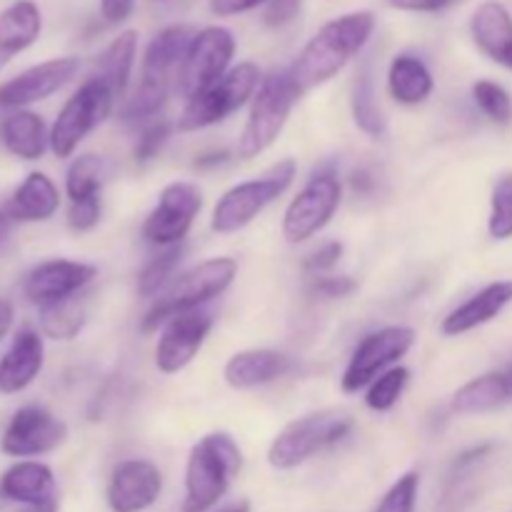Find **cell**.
Wrapping results in <instances>:
<instances>
[{"label":"cell","instance_id":"cell-1","mask_svg":"<svg viewBox=\"0 0 512 512\" xmlns=\"http://www.w3.org/2000/svg\"><path fill=\"white\" fill-rule=\"evenodd\" d=\"M375 30V15L368 10L345 13L328 20L313 38L305 43L295 63L290 65L293 80L303 93L330 83L345 65L368 45Z\"/></svg>","mask_w":512,"mask_h":512},{"label":"cell","instance_id":"cell-2","mask_svg":"<svg viewBox=\"0 0 512 512\" xmlns=\"http://www.w3.org/2000/svg\"><path fill=\"white\" fill-rule=\"evenodd\" d=\"M243 470V450L228 433L203 435L185 463V495L180 512H210L228 495Z\"/></svg>","mask_w":512,"mask_h":512},{"label":"cell","instance_id":"cell-3","mask_svg":"<svg viewBox=\"0 0 512 512\" xmlns=\"http://www.w3.org/2000/svg\"><path fill=\"white\" fill-rule=\"evenodd\" d=\"M238 278V260L220 255L193 265L185 273L175 275L173 283L155 298L145 318L140 320L143 333H155L163 328L170 318L183 313H193L208 305L210 300L220 298Z\"/></svg>","mask_w":512,"mask_h":512},{"label":"cell","instance_id":"cell-4","mask_svg":"<svg viewBox=\"0 0 512 512\" xmlns=\"http://www.w3.org/2000/svg\"><path fill=\"white\" fill-rule=\"evenodd\" d=\"M303 90L293 80L290 68L263 75L258 93L250 100V113L238 138V158L253 160L275 145Z\"/></svg>","mask_w":512,"mask_h":512},{"label":"cell","instance_id":"cell-5","mask_svg":"<svg viewBox=\"0 0 512 512\" xmlns=\"http://www.w3.org/2000/svg\"><path fill=\"white\" fill-rule=\"evenodd\" d=\"M295 175H298V163L293 158H285L278 160L268 173L228 188L215 203L210 230L218 235H230L248 228L268 205L288 193Z\"/></svg>","mask_w":512,"mask_h":512},{"label":"cell","instance_id":"cell-6","mask_svg":"<svg viewBox=\"0 0 512 512\" xmlns=\"http://www.w3.org/2000/svg\"><path fill=\"white\" fill-rule=\"evenodd\" d=\"M353 430V420L335 410H318L295 418L280 430L268 448V465L275 470H295L345 440Z\"/></svg>","mask_w":512,"mask_h":512},{"label":"cell","instance_id":"cell-7","mask_svg":"<svg viewBox=\"0 0 512 512\" xmlns=\"http://www.w3.org/2000/svg\"><path fill=\"white\" fill-rule=\"evenodd\" d=\"M115 100L113 88L100 75L83 80L50 125V153L60 160L70 158L80 143L110 118Z\"/></svg>","mask_w":512,"mask_h":512},{"label":"cell","instance_id":"cell-8","mask_svg":"<svg viewBox=\"0 0 512 512\" xmlns=\"http://www.w3.org/2000/svg\"><path fill=\"white\" fill-rule=\"evenodd\" d=\"M343 203V183L333 163H325L313 170L303 188L298 190L283 213V238L290 245L308 243L318 233H323L330 220Z\"/></svg>","mask_w":512,"mask_h":512},{"label":"cell","instance_id":"cell-9","mask_svg":"<svg viewBox=\"0 0 512 512\" xmlns=\"http://www.w3.org/2000/svg\"><path fill=\"white\" fill-rule=\"evenodd\" d=\"M260 83H263V73L255 63H238L228 70L225 78L210 85L195 98L185 100L183 110L178 118L180 133H195V130L213 128V125L223 123L230 115L238 113L240 108L253 100L258 93Z\"/></svg>","mask_w":512,"mask_h":512},{"label":"cell","instance_id":"cell-10","mask_svg":"<svg viewBox=\"0 0 512 512\" xmlns=\"http://www.w3.org/2000/svg\"><path fill=\"white\" fill-rule=\"evenodd\" d=\"M415 340H418V335L408 325H385V328L365 335L355 345L353 355L343 370V378H340L343 393H360L383 373L398 368L400 360L413 350Z\"/></svg>","mask_w":512,"mask_h":512},{"label":"cell","instance_id":"cell-11","mask_svg":"<svg viewBox=\"0 0 512 512\" xmlns=\"http://www.w3.org/2000/svg\"><path fill=\"white\" fill-rule=\"evenodd\" d=\"M233 58L235 35L228 28L210 25V28L198 30L185 50L183 63H180L175 90L185 100L195 98L228 75V70L233 68Z\"/></svg>","mask_w":512,"mask_h":512},{"label":"cell","instance_id":"cell-12","mask_svg":"<svg viewBox=\"0 0 512 512\" xmlns=\"http://www.w3.org/2000/svg\"><path fill=\"white\" fill-rule=\"evenodd\" d=\"M200 210H203V193L198 185L188 180H175L160 190L158 203L145 218L140 235L145 243L160 250L183 245Z\"/></svg>","mask_w":512,"mask_h":512},{"label":"cell","instance_id":"cell-13","mask_svg":"<svg viewBox=\"0 0 512 512\" xmlns=\"http://www.w3.org/2000/svg\"><path fill=\"white\" fill-rule=\"evenodd\" d=\"M68 440V425L43 405H23L13 413L0 435V453L33 460L58 450Z\"/></svg>","mask_w":512,"mask_h":512},{"label":"cell","instance_id":"cell-14","mask_svg":"<svg viewBox=\"0 0 512 512\" xmlns=\"http://www.w3.org/2000/svg\"><path fill=\"white\" fill-rule=\"evenodd\" d=\"M95 278H98L95 265L55 258L30 268L25 273L20 290H23L25 300L40 310L48 308V305L63 303V300L78 298L80 290L88 288Z\"/></svg>","mask_w":512,"mask_h":512},{"label":"cell","instance_id":"cell-15","mask_svg":"<svg viewBox=\"0 0 512 512\" xmlns=\"http://www.w3.org/2000/svg\"><path fill=\"white\" fill-rule=\"evenodd\" d=\"M80 73V58L65 55V58L45 60L33 65L23 73L13 75L10 80L0 83V108L25 110L30 105L48 100L50 95L60 93L68 83H73Z\"/></svg>","mask_w":512,"mask_h":512},{"label":"cell","instance_id":"cell-16","mask_svg":"<svg viewBox=\"0 0 512 512\" xmlns=\"http://www.w3.org/2000/svg\"><path fill=\"white\" fill-rule=\"evenodd\" d=\"M210 330H213V318L203 310L170 318L160 328L158 345H155V368H158V373L175 375L188 368L203 350Z\"/></svg>","mask_w":512,"mask_h":512},{"label":"cell","instance_id":"cell-17","mask_svg":"<svg viewBox=\"0 0 512 512\" xmlns=\"http://www.w3.org/2000/svg\"><path fill=\"white\" fill-rule=\"evenodd\" d=\"M163 493V473L153 460L130 458L113 468L105 500L113 512H145Z\"/></svg>","mask_w":512,"mask_h":512},{"label":"cell","instance_id":"cell-18","mask_svg":"<svg viewBox=\"0 0 512 512\" xmlns=\"http://www.w3.org/2000/svg\"><path fill=\"white\" fill-rule=\"evenodd\" d=\"M45 365V335L23 325L0 358V395H18L38 380Z\"/></svg>","mask_w":512,"mask_h":512},{"label":"cell","instance_id":"cell-19","mask_svg":"<svg viewBox=\"0 0 512 512\" xmlns=\"http://www.w3.org/2000/svg\"><path fill=\"white\" fill-rule=\"evenodd\" d=\"M295 360L280 350L253 348L230 355L223 368L225 383L233 390H255L293 373Z\"/></svg>","mask_w":512,"mask_h":512},{"label":"cell","instance_id":"cell-20","mask_svg":"<svg viewBox=\"0 0 512 512\" xmlns=\"http://www.w3.org/2000/svg\"><path fill=\"white\" fill-rule=\"evenodd\" d=\"M512 303V280H495L485 285L475 295H470L465 303L450 310L440 323V333L445 338H458V335L470 333L475 328L493 323L500 313Z\"/></svg>","mask_w":512,"mask_h":512},{"label":"cell","instance_id":"cell-21","mask_svg":"<svg viewBox=\"0 0 512 512\" xmlns=\"http://www.w3.org/2000/svg\"><path fill=\"white\" fill-rule=\"evenodd\" d=\"M0 498L15 505H43L58 500V483L50 465L40 460H18L0 475Z\"/></svg>","mask_w":512,"mask_h":512},{"label":"cell","instance_id":"cell-22","mask_svg":"<svg viewBox=\"0 0 512 512\" xmlns=\"http://www.w3.org/2000/svg\"><path fill=\"white\" fill-rule=\"evenodd\" d=\"M60 210V190L40 170H33L13 190L3 213L10 223H48Z\"/></svg>","mask_w":512,"mask_h":512},{"label":"cell","instance_id":"cell-23","mask_svg":"<svg viewBox=\"0 0 512 512\" xmlns=\"http://www.w3.org/2000/svg\"><path fill=\"white\" fill-rule=\"evenodd\" d=\"M193 35L195 30L190 25H170V28L160 30L145 48L143 63H140V80L175 85L180 63H183Z\"/></svg>","mask_w":512,"mask_h":512},{"label":"cell","instance_id":"cell-24","mask_svg":"<svg viewBox=\"0 0 512 512\" xmlns=\"http://www.w3.org/2000/svg\"><path fill=\"white\" fill-rule=\"evenodd\" d=\"M470 35L480 53L512 70V15L503 3H480L470 18Z\"/></svg>","mask_w":512,"mask_h":512},{"label":"cell","instance_id":"cell-25","mask_svg":"<svg viewBox=\"0 0 512 512\" xmlns=\"http://www.w3.org/2000/svg\"><path fill=\"white\" fill-rule=\"evenodd\" d=\"M0 143L25 163H35L50 150V128L35 110H10L0 118Z\"/></svg>","mask_w":512,"mask_h":512},{"label":"cell","instance_id":"cell-26","mask_svg":"<svg viewBox=\"0 0 512 512\" xmlns=\"http://www.w3.org/2000/svg\"><path fill=\"white\" fill-rule=\"evenodd\" d=\"M43 30V15L33 0H18L0 13V70L28 50Z\"/></svg>","mask_w":512,"mask_h":512},{"label":"cell","instance_id":"cell-27","mask_svg":"<svg viewBox=\"0 0 512 512\" xmlns=\"http://www.w3.org/2000/svg\"><path fill=\"white\" fill-rule=\"evenodd\" d=\"M435 90V78L423 58L413 53L395 55L388 68V93L400 105L428 103Z\"/></svg>","mask_w":512,"mask_h":512},{"label":"cell","instance_id":"cell-28","mask_svg":"<svg viewBox=\"0 0 512 512\" xmlns=\"http://www.w3.org/2000/svg\"><path fill=\"white\" fill-rule=\"evenodd\" d=\"M512 403V378L508 368L500 373L480 375L465 383L453 395V410L458 415H483Z\"/></svg>","mask_w":512,"mask_h":512},{"label":"cell","instance_id":"cell-29","mask_svg":"<svg viewBox=\"0 0 512 512\" xmlns=\"http://www.w3.org/2000/svg\"><path fill=\"white\" fill-rule=\"evenodd\" d=\"M135 55H138V33L135 30H123L103 50V55L95 63V75H100L113 88L118 100L125 98V93H128V85L135 68Z\"/></svg>","mask_w":512,"mask_h":512},{"label":"cell","instance_id":"cell-30","mask_svg":"<svg viewBox=\"0 0 512 512\" xmlns=\"http://www.w3.org/2000/svg\"><path fill=\"white\" fill-rule=\"evenodd\" d=\"M108 170V160L103 155L83 153L73 158V163L65 170V195H68V203L100 198L105 180H108Z\"/></svg>","mask_w":512,"mask_h":512},{"label":"cell","instance_id":"cell-31","mask_svg":"<svg viewBox=\"0 0 512 512\" xmlns=\"http://www.w3.org/2000/svg\"><path fill=\"white\" fill-rule=\"evenodd\" d=\"M350 113H353V120L360 133H365L368 138L380 140L388 133V120H385L378 98H375V85L368 70L355 80L353 95H350Z\"/></svg>","mask_w":512,"mask_h":512},{"label":"cell","instance_id":"cell-32","mask_svg":"<svg viewBox=\"0 0 512 512\" xmlns=\"http://www.w3.org/2000/svg\"><path fill=\"white\" fill-rule=\"evenodd\" d=\"M170 90H173V85L140 80L133 93H130V98H125L123 108H120L123 123H153V120H158L160 110L168 103Z\"/></svg>","mask_w":512,"mask_h":512},{"label":"cell","instance_id":"cell-33","mask_svg":"<svg viewBox=\"0 0 512 512\" xmlns=\"http://www.w3.org/2000/svg\"><path fill=\"white\" fill-rule=\"evenodd\" d=\"M85 325V308L78 298L40 308V333L50 340H73Z\"/></svg>","mask_w":512,"mask_h":512},{"label":"cell","instance_id":"cell-34","mask_svg":"<svg viewBox=\"0 0 512 512\" xmlns=\"http://www.w3.org/2000/svg\"><path fill=\"white\" fill-rule=\"evenodd\" d=\"M185 258V245H175V248L160 250L138 275V293L143 298H155L163 293L170 283L175 280V270L183 263Z\"/></svg>","mask_w":512,"mask_h":512},{"label":"cell","instance_id":"cell-35","mask_svg":"<svg viewBox=\"0 0 512 512\" xmlns=\"http://www.w3.org/2000/svg\"><path fill=\"white\" fill-rule=\"evenodd\" d=\"M408 383H410L408 368L398 365V368L388 370V373H383L378 380H373V383L365 388V398H363L365 405H368L373 413H388V410H393L395 405L400 403Z\"/></svg>","mask_w":512,"mask_h":512},{"label":"cell","instance_id":"cell-36","mask_svg":"<svg viewBox=\"0 0 512 512\" xmlns=\"http://www.w3.org/2000/svg\"><path fill=\"white\" fill-rule=\"evenodd\" d=\"M473 100L488 120L498 125L512 123V95L495 80H478L473 83Z\"/></svg>","mask_w":512,"mask_h":512},{"label":"cell","instance_id":"cell-37","mask_svg":"<svg viewBox=\"0 0 512 512\" xmlns=\"http://www.w3.org/2000/svg\"><path fill=\"white\" fill-rule=\"evenodd\" d=\"M418 493L420 473L408 470V473L400 475V478L390 485L388 493L380 498V503L375 505L373 512H415V508H418Z\"/></svg>","mask_w":512,"mask_h":512},{"label":"cell","instance_id":"cell-38","mask_svg":"<svg viewBox=\"0 0 512 512\" xmlns=\"http://www.w3.org/2000/svg\"><path fill=\"white\" fill-rule=\"evenodd\" d=\"M488 233L493 240L512 238V178H503L493 190L490 200Z\"/></svg>","mask_w":512,"mask_h":512},{"label":"cell","instance_id":"cell-39","mask_svg":"<svg viewBox=\"0 0 512 512\" xmlns=\"http://www.w3.org/2000/svg\"><path fill=\"white\" fill-rule=\"evenodd\" d=\"M170 133H173V123L165 118L153 120L143 128V133L138 135V143H135V163L148 165L150 160H155L160 155V150L165 148V143L170 140Z\"/></svg>","mask_w":512,"mask_h":512},{"label":"cell","instance_id":"cell-40","mask_svg":"<svg viewBox=\"0 0 512 512\" xmlns=\"http://www.w3.org/2000/svg\"><path fill=\"white\" fill-rule=\"evenodd\" d=\"M103 215V198H88L68 203V225L75 233H88L100 223Z\"/></svg>","mask_w":512,"mask_h":512},{"label":"cell","instance_id":"cell-41","mask_svg":"<svg viewBox=\"0 0 512 512\" xmlns=\"http://www.w3.org/2000/svg\"><path fill=\"white\" fill-rule=\"evenodd\" d=\"M355 290H358V283L350 275H315V280L310 283V293L325 300L348 298Z\"/></svg>","mask_w":512,"mask_h":512},{"label":"cell","instance_id":"cell-42","mask_svg":"<svg viewBox=\"0 0 512 512\" xmlns=\"http://www.w3.org/2000/svg\"><path fill=\"white\" fill-rule=\"evenodd\" d=\"M343 253L345 245L340 243V240H328V243H323L318 250H313V253L305 258V270L313 275L328 273V270H333L335 265L340 263Z\"/></svg>","mask_w":512,"mask_h":512},{"label":"cell","instance_id":"cell-43","mask_svg":"<svg viewBox=\"0 0 512 512\" xmlns=\"http://www.w3.org/2000/svg\"><path fill=\"white\" fill-rule=\"evenodd\" d=\"M300 5H303V0H270L263 13V23L268 28H283L298 18Z\"/></svg>","mask_w":512,"mask_h":512},{"label":"cell","instance_id":"cell-44","mask_svg":"<svg viewBox=\"0 0 512 512\" xmlns=\"http://www.w3.org/2000/svg\"><path fill=\"white\" fill-rule=\"evenodd\" d=\"M388 3L403 13H440V10L453 8L460 0H388Z\"/></svg>","mask_w":512,"mask_h":512},{"label":"cell","instance_id":"cell-45","mask_svg":"<svg viewBox=\"0 0 512 512\" xmlns=\"http://www.w3.org/2000/svg\"><path fill=\"white\" fill-rule=\"evenodd\" d=\"M135 0H100V15L105 18V23L120 25L133 15Z\"/></svg>","mask_w":512,"mask_h":512},{"label":"cell","instance_id":"cell-46","mask_svg":"<svg viewBox=\"0 0 512 512\" xmlns=\"http://www.w3.org/2000/svg\"><path fill=\"white\" fill-rule=\"evenodd\" d=\"M265 3H270V0H210V10L220 18H230V15L250 13Z\"/></svg>","mask_w":512,"mask_h":512},{"label":"cell","instance_id":"cell-47","mask_svg":"<svg viewBox=\"0 0 512 512\" xmlns=\"http://www.w3.org/2000/svg\"><path fill=\"white\" fill-rule=\"evenodd\" d=\"M230 160L228 150H213V153H205L198 155L193 163V168L198 170H210V168H218V165H225Z\"/></svg>","mask_w":512,"mask_h":512},{"label":"cell","instance_id":"cell-48","mask_svg":"<svg viewBox=\"0 0 512 512\" xmlns=\"http://www.w3.org/2000/svg\"><path fill=\"white\" fill-rule=\"evenodd\" d=\"M13 318H15L13 303L5 298H0V340H3L5 335L10 333V328H13Z\"/></svg>","mask_w":512,"mask_h":512},{"label":"cell","instance_id":"cell-49","mask_svg":"<svg viewBox=\"0 0 512 512\" xmlns=\"http://www.w3.org/2000/svg\"><path fill=\"white\" fill-rule=\"evenodd\" d=\"M350 183H353V188L358 190V193H370L375 185V178L368 173V170H355L353 178H350Z\"/></svg>","mask_w":512,"mask_h":512},{"label":"cell","instance_id":"cell-50","mask_svg":"<svg viewBox=\"0 0 512 512\" xmlns=\"http://www.w3.org/2000/svg\"><path fill=\"white\" fill-rule=\"evenodd\" d=\"M18 512H58V500H50V503L43 505H25Z\"/></svg>","mask_w":512,"mask_h":512},{"label":"cell","instance_id":"cell-51","mask_svg":"<svg viewBox=\"0 0 512 512\" xmlns=\"http://www.w3.org/2000/svg\"><path fill=\"white\" fill-rule=\"evenodd\" d=\"M215 512H250V503H248V500H238V503L228 505V508H220Z\"/></svg>","mask_w":512,"mask_h":512},{"label":"cell","instance_id":"cell-52","mask_svg":"<svg viewBox=\"0 0 512 512\" xmlns=\"http://www.w3.org/2000/svg\"><path fill=\"white\" fill-rule=\"evenodd\" d=\"M8 230H10V220L5 218V213H0V240L8 235Z\"/></svg>","mask_w":512,"mask_h":512}]
</instances>
